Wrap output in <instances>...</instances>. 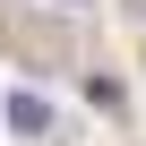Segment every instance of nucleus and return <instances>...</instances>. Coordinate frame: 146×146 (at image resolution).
<instances>
[{
    "label": "nucleus",
    "mask_w": 146,
    "mask_h": 146,
    "mask_svg": "<svg viewBox=\"0 0 146 146\" xmlns=\"http://www.w3.org/2000/svg\"><path fill=\"white\" fill-rule=\"evenodd\" d=\"M0 120H9L17 137H52V103H43V95H9V103H0Z\"/></svg>",
    "instance_id": "1"
},
{
    "label": "nucleus",
    "mask_w": 146,
    "mask_h": 146,
    "mask_svg": "<svg viewBox=\"0 0 146 146\" xmlns=\"http://www.w3.org/2000/svg\"><path fill=\"white\" fill-rule=\"evenodd\" d=\"M60 9H95V0H60Z\"/></svg>",
    "instance_id": "2"
},
{
    "label": "nucleus",
    "mask_w": 146,
    "mask_h": 146,
    "mask_svg": "<svg viewBox=\"0 0 146 146\" xmlns=\"http://www.w3.org/2000/svg\"><path fill=\"white\" fill-rule=\"evenodd\" d=\"M120 9H137V17H146V0H120Z\"/></svg>",
    "instance_id": "3"
}]
</instances>
